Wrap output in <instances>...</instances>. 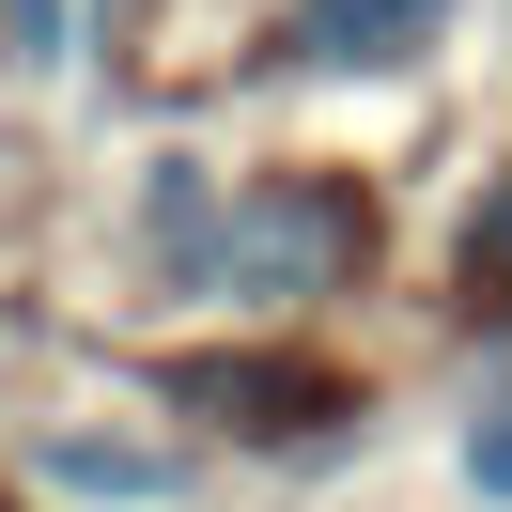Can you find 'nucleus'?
I'll return each instance as SVG.
<instances>
[{"label":"nucleus","instance_id":"nucleus-1","mask_svg":"<svg viewBox=\"0 0 512 512\" xmlns=\"http://www.w3.org/2000/svg\"><path fill=\"white\" fill-rule=\"evenodd\" d=\"M140 249L187 295H249V311H295V295H342L373 264V202L342 171H264V187H218V171L171 156L140 187Z\"/></svg>","mask_w":512,"mask_h":512},{"label":"nucleus","instance_id":"nucleus-2","mask_svg":"<svg viewBox=\"0 0 512 512\" xmlns=\"http://www.w3.org/2000/svg\"><path fill=\"white\" fill-rule=\"evenodd\" d=\"M435 32H450V0H295V16H280V63L373 78V63H419Z\"/></svg>","mask_w":512,"mask_h":512},{"label":"nucleus","instance_id":"nucleus-3","mask_svg":"<svg viewBox=\"0 0 512 512\" xmlns=\"http://www.w3.org/2000/svg\"><path fill=\"white\" fill-rule=\"evenodd\" d=\"M202 404H233L249 435H326L342 419V373H311V357H218V373H187Z\"/></svg>","mask_w":512,"mask_h":512},{"label":"nucleus","instance_id":"nucleus-4","mask_svg":"<svg viewBox=\"0 0 512 512\" xmlns=\"http://www.w3.org/2000/svg\"><path fill=\"white\" fill-rule=\"evenodd\" d=\"M450 280H466V311H481V326H512V171H497V202L466 218V264H450Z\"/></svg>","mask_w":512,"mask_h":512},{"label":"nucleus","instance_id":"nucleus-5","mask_svg":"<svg viewBox=\"0 0 512 512\" xmlns=\"http://www.w3.org/2000/svg\"><path fill=\"white\" fill-rule=\"evenodd\" d=\"M47 466H63V481H94V497H156V450H109V435H63V450H47Z\"/></svg>","mask_w":512,"mask_h":512},{"label":"nucleus","instance_id":"nucleus-6","mask_svg":"<svg viewBox=\"0 0 512 512\" xmlns=\"http://www.w3.org/2000/svg\"><path fill=\"white\" fill-rule=\"evenodd\" d=\"M466 481H481V497H512V404L466 419Z\"/></svg>","mask_w":512,"mask_h":512},{"label":"nucleus","instance_id":"nucleus-7","mask_svg":"<svg viewBox=\"0 0 512 512\" xmlns=\"http://www.w3.org/2000/svg\"><path fill=\"white\" fill-rule=\"evenodd\" d=\"M0 32H16V47H47V32H63V16H47V0H0Z\"/></svg>","mask_w":512,"mask_h":512}]
</instances>
